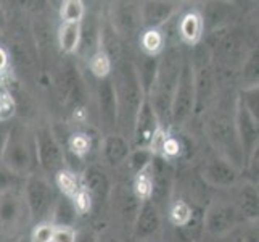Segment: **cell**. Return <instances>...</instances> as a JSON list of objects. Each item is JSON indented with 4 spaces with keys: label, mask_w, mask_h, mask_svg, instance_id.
I'll use <instances>...</instances> for the list:
<instances>
[{
    "label": "cell",
    "mask_w": 259,
    "mask_h": 242,
    "mask_svg": "<svg viewBox=\"0 0 259 242\" xmlns=\"http://www.w3.org/2000/svg\"><path fill=\"white\" fill-rule=\"evenodd\" d=\"M57 87L65 105L73 107L76 110L82 109V105L85 102V86L77 68L73 63L63 65L58 75Z\"/></svg>",
    "instance_id": "13"
},
{
    "label": "cell",
    "mask_w": 259,
    "mask_h": 242,
    "mask_svg": "<svg viewBox=\"0 0 259 242\" xmlns=\"http://www.w3.org/2000/svg\"><path fill=\"white\" fill-rule=\"evenodd\" d=\"M184 63V57L179 49H164V52L158 58V68L150 91L147 94V100L151 109L155 110L161 126L164 121H169V109L177 86L179 73Z\"/></svg>",
    "instance_id": "2"
},
{
    "label": "cell",
    "mask_w": 259,
    "mask_h": 242,
    "mask_svg": "<svg viewBox=\"0 0 259 242\" xmlns=\"http://www.w3.org/2000/svg\"><path fill=\"white\" fill-rule=\"evenodd\" d=\"M77 231L74 226H55L52 242H74Z\"/></svg>",
    "instance_id": "36"
},
{
    "label": "cell",
    "mask_w": 259,
    "mask_h": 242,
    "mask_svg": "<svg viewBox=\"0 0 259 242\" xmlns=\"http://www.w3.org/2000/svg\"><path fill=\"white\" fill-rule=\"evenodd\" d=\"M111 24H113V31H116L118 34L131 36L134 32H137V29L142 26L139 5L131 2L113 4Z\"/></svg>",
    "instance_id": "16"
},
{
    "label": "cell",
    "mask_w": 259,
    "mask_h": 242,
    "mask_svg": "<svg viewBox=\"0 0 259 242\" xmlns=\"http://www.w3.org/2000/svg\"><path fill=\"white\" fill-rule=\"evenodd\" d=\"M21 192L24 197L26 207H28L31 221L42 223L49 221L53 205L57 202V194L52 183L40 173H32L24 178Z\"/></svg>",
    "instance_id": "5"
},
{
    "label": "cell",
    "mask_w": 259,
    "mask_h": 242,
    "mask_svg": "<svg viewBox=\"0 0 259 242\" xmlns=\"http://www.w3.org/2000/svg\"><path fill=\"white\" fill-rule=\"evenodd\" d=\"M85 16V5L81 0H65L60 7V18L63 23H81Z\"/></svg>",
    "instance_id": "29"
},
{
    "label": "cell",
    "mask_w": 259,
    "mask_h": 242,
    "mask_svg": "<svg viewBox=\"0 0 259 242\" xmlns=\"http://www.w3.org/2000/svg\"><path fill=\"white\" fill-rule=\"evenodd\" d=\"M97 107H98V121L105 136L118 132V103L111 78L98 79L97 84Z\"/></svg>",
    "instance_id": "11"
},
{
    "label": "cell",
    "mask_w": 259,
    "mask_h": 242,
    "mask_svg": "<svg viewBox=\"0 0 259 242\" xmlns=\"http://www.w3.org/2000/svg\"><path fill=\"white\" fill-rule=\"evenodd\" d=\"M16 113V102L10 89L0 86V123H10Z\"/></svg>",
    "instance_id": "30"
},
{
    "label": "cell",
    "mask_w": 259,
    "mask_h": 242,
    "mask_svg": "<svg viewBox=\"0 0 259 242\" xmlns=\"http://www.w3.org/2000/svg\"><path fill=\"white\" fill-rule=\"evenodd\" d=\"M55 183H57V187L60 189L61 195L68 197V199H73V197L79 192L81 189V183L77 181V176L71 171V169H61L60 173L55 175Z\"/></svg>",
    "instance_id": "25"
},
{
    "label": "cell",
    "mask_w": 259,
    "mask_h": 242,
    "mask_svg": "<svg viewBox=\"0 0 259 242\" xmlns=\"http://www.w3.org/2000/svg\"><path fill=\"white\" fill-rule=\"evenodd\" d=\"M8 66V53L4 47H0V75L4 73Z\"/></svg>",
    "instance_id": "40"
},
{
    "label": "cell",
    "mask_w": 259,
    "mask_h": 242,
    "mask_svg": "<svg viewBox=\"0 0 259 242\" xmlns=\"http://www.w3.org/2000/svg\"><path fill=\"white\" fill-rule=\"evenodd\" d=\"M76 218H77V212L71 199H68L65 195L58 197L52 209L49 221L53 226H73Z\"/></svg>",
    "instance_id": "22"
},
{
    "label": "cell",
    "mask_w": 259,
    "mask_h": 242,
    "mask_svg": "<svg viewBox=\"0 0 259 242\" xmlns=\"http://www.w3.org/2000/svg\"><path fill=\"white\" fill-rule=\"evenodd\" d=\"M206 134L212 147L218 150V157L226 158L242 171L245 168V157L235 131L234 113L232 116L222 112L214 113L206 123Z\"/></svg>",
    "instance_id": "4"
},
{
    "label": "cell",
    "mask_w": 259,
    "mask_h": 242,
    "mask_svg": "<svg viewBox=\"0 0 259 242\" xmlns=\"http://www.w3.org/2000/svg\"><path fill=\"white\" fill-rule=\"evenodd\" d=\"M257 75H259V52L257 49H254L245 58L242 65V81H245L243 89L257 86Z\"/></svg>",
    "instance_id": "28"
},
{
    "label": "cell",
    "mask_w": 259,
    "mask_h": 242,
    "mask_svg": "<svg viewBox=\"0 0 259 242\" xmlns=\"http://www.w3.org/2000/svg\"><path fill=\"white\" fill-rule=\"evenodd\" d=\"M10 123H0V160H2V154H4V149L7 144L8 131H10Z\"/></svg>",
    "instance_id": "37"
},
{
    "label": "cell",
    "mask_w": 259,
    "mask_h": 242,
    "mask_svg": "<svg viewBox=\"0 0 259 242\" xmlns=\"http://www.w3.org/2000/svg\"><path fill=\"white\" fill-rule=\"evenodd\" d=\"M74 242H97V234L94 231H79Z\"/></svg>",
    "instance_id": "38"
},
{
    "label": "cell",
    "mask_w": 259,
    "mask_h": 242,
    "mask_svg": "<svg viewBox=\"0 0 259 242\" xmlns=\"http://www.w3.org/2000/svg\"><path fill=\"white\" fill-rule=\"evenodd\" d=\"M235 207L243 220H256L259 212V197L257 189L253 184H245L237 197Z\"/></svg>",
    "instance_id": "21"
},
{
    "label": "cell",
    "mask_w": 259,
    "mask_h": 242,
    "mask_svg": "<svg viewBox=\"0 0 259 242\" xmlns=\"http://www.w3.org/2000/svg\"><path fill=\"white\" fill-rule=\"evenodd\" d=\"M203 31H204L203 16L198 12L185 13L181 18V21H179V36L189 46H195V44H198L201 41Z\"/></svg>",
    "instance_id": "20"
},
{
    "label": "cell",
    "mask_w": 259,
    "mask_h": 242,
    "mask_svg": "<svg viewBox=\"0 0 259 242\" xmlns=\"http://www.w3.org/2000/svg\"><path fill=\"white\" fill-rule=\"evenodd\" d=\"M53 226L50 221H42L37 223L29 236L31 242H52V236H53Z\"/></svg>",
    "instance_id": "35"
},
{
    "label": "cell",
    "mask_w": 259,
    "mask_h": 242,
    "mask_svg": "<svg viewBox=\"0 0 259 242\" xmlns=\"http://www.w3.org/2000/svg\"><path fill=\"white\" fill-rule=\"evenodd\" d=\"M68 149L71 150V154H74L77 158H82L89 154L91 150V139L85 134H73L68 142Z\"/></svg>",
    "instance_id": "33"
},
{
    "label": "cell",
    "mask_w": 259,
    "mask_h": 242,
    "mask_svg": "<svg viewBox=\"0 0 259 242\" xmlns=\"http://www.w3.org/2000/svg\"><path fill=\"white\" fill-rule=\"evenodd\" d=\"M237 100L242 103L245 109L251 113L254 118L259 120V91H257V86L254 87H245L242 89V92L237 97Z\"/></svg>",
    "instance_id": "31"
},
{
    "label": "cell",
    "mask_w": 259,
    "mask_h": 242,
    "mask_svg": "<svg viewBox=\"0 0 259 242\" xmlns=\"http://www.w3.org/2000/svg\"><path fill=\"white\" fill-rule=\"evenodd\" d=\"M153 157H155L153 152H151L150 149H132L127 161H129L131 168L137 175V173H140L142 169H145L151 163Z\"/></svg>",
    "instance_id": "32"
},
{
    "label": "cell",
    "mask_w": 259,
    "mask_h": 242,
    "mask_svg": "<svg viewBox=\"0 0 259 242\" xmlns=\"http://www.w3.org/2000/svg\"><path fill=\"white\" fill-rule=\"evenodd\" d=\"M140 47L148 57H159L166 49V36L161 29H145L140 34Z\"/></svg>",
    "instance_id": "24"
},
{
    "label": "cell",
    "mask_w": 259,
    "mask_h": 242,
    "mask_svg": "<svg viewBox=\"0 0 259 242\" xmlns=\"http://www.w3.org/2000/svg\"><path fill=\"white\" fill-rule=\"evenodd\" d=\"M82 189L89 194L92 202H105L111 194V181L100 166L91 165L82 173Z\"/></svg>",
    "instance_id": "18"
},
{
    "label": "cell",
    "mask_w": 259,
    "mask_h": 242,
    "mask_svg": "<svg viewBox=\"0 0 259 242\" xmlns=\"http://www.w3.org/2000/svg\"><path fill=\"white\" fill-rule=\"evenodd\" d=\"M0 163L23 179L37 171L39 165L37 154H35L34 129L20 121L10 123V131H8Z\"/></svg>",
    "instance_id": "3"
},
{
    "label": "cell",
    "mask_w": 259,
    "mask_h": 242,
    "mask_svg": "<svg viewBox=\"0 0 259 242\" xmlns=\"http://www.w3.org/2000/svg\"><path fill=\"white\" fill-rule=\"evenodd\" d=\"M161 129L164 128L159 123L155 110L151 109L150 102L145 98L144 103L140 105L136 121H134L132 126V132H131L132 149H150L153 141L156 139L158 132Z\"/></svg>",
    "instance_id": "10"
},
{
    "label": "cell",
    "mask_w": 259,
    "mask_h": 242,
    "mask_svg": "<svg viewBox=\"0 0 259 242\" xmlns=\"http://www.w3.org/2000/svg\"><path fill=\"white\" fill-rule=\"evenodd\" d=\"M58 46L66 55H73L77 52L79 39H81V23H63L58 29Z\"/></svg>",
    "instance_id": "23"
},
{
    "label": "cell",
    "mask_w": 259,
    "mask_h": 242,
    "mask_svg": "<svg viewBox=\"0 0 259 242\" xmlns=\"http://www.w3.org/2000/svg\"><path fill=\"white\" fill-rule=\"evenodd\" d=\"M195 70L192 61L184 58L176 91L171 100V109H169V123L181 126L185 121H189L195 115Z\"/></svg>",
    "instance_id": "6"
},
{
    "label": "cell",
    "mask_w": 259,
    "mask_h": 242,
    "mask_svg": "<svg viewBox=\"0 0 259 242\" xmlns=\"http://www.w3.org/2000/svg\"><path fill=\"white\" fill-rule=\"evenodd\" d=\"M21 187L0 194V234L5 237L23 229L31 221Z\"/></svg>",
    "instance_id": "8"
},
{
    "label": "cell",
    "mask_w": 259,
    "mask_h": 242,
    "mask_svg": "<svg viewBox=\"0 0 259 242\" xmlns=\"http://www.w3.org/2000/svg\"><path fill=\"white\" fill-rule=\"evenodd\" d=\"M97 242H124V240L113 234L111 231H103L100 234H97Z\"/></svg>",
    "instance_id": "39"
},
{
    "label": "cell",
    "mask_w": 259,
    "mask_h": 242,
    "mask_svg": "<svg viewBox=\"0 0 259 242\" xmlns=\"http://www.w3.org/2000/svg\"><path fill=\"white\" fill-rule=\"evenodd\" d=\"M132 146L126 136L119 132H113L105 136L102 141V157L103 161L110 166H119L127 161Z\"/></svg>",
    "instance_id": "19"
},
{
    "label": "cell",
    "mask_w": 259,
    "mask_h": 242,
    "mask_svg": "<svg viewBox=\"0 0 259 242\" xmlns=\"http://www.w3.org/2000/svg\"><path fill=\"white\" fill-rule=\"evenodd\" d=\"M37 165L44 175L55 176L66 166V154L61 142L50 128L40 126L34 131Z\"/></svg>",
    "instance_id": "7"
},
{
    "label": "cell",
    "mask_w": 259,
    "mask_h": 242,
    "mask_svg": "<svg viewBox=\"0 0 259 242\" xmlns=\"http://www.w3.org/2000/svg\"><path fill=\"white\" fill-rule=\"evenodd\" d=\"M5 239H7V237H5L4 234H0V242H7ZM10 242H12V240H10Z\"/></svg>",
    "instance_id": "43"
},
{
    "label": "cell",
    "mask_w": 259,
    "mask_h": 242,
    "mask_svg": "<svg viewBox=\"0 0 259 242\" xmlns=\"http://www.w3.org/2000/svg\"><path fill=\"white\" fill-rule=\"evenodd\" d=\"M132 226H134V236H136L137 240H144L155 236L159 231V228H161L159 207H156L151 200H142Z\"/></svg>",
    "instance_id": "15"
},
{
    "label": "cell",
    "mask_w": 259,
    "mask_h": 242,
    "mask_svg": "<svg viewBox=\"0 0 259 242\" xmlns=\"http://www.w3.org/2000/svg\"><path fill=\"white\" fill-rule=\"evenodd\" d=\"M5 26H7V15L4 12V8L0 7V31H2Z\"/></svg>",
    "instance_id": "41"
},
{
    "label": "cell",
    "mask_w": 259,
    "mask_h": 242,
    "mask_svg": "<svg viewBox=\"0 0 259 242\" xmlns=\"http://www.w3.org/2000/svg\"><path fill=\"white\" fill-rule=\"evenodd\" d=\"M12 242H31V240H29V237H18V239H15Z\"/></svg>",
    "instance_id": "42"
},
{
    "label": "cell",
    "mask_w": 259,
    "mask_h": 242,
    "mask_svg": "<svg viewBox=\"0 0 259 242\" xmlns=\"http://www.w3.org/2000/svg\"><path fill=\"white\" fill-rule=\"evenodd\" d=\"M177 4L174 2H144L139 5L142 26L147 29H159L164 26L177 12Z\"/></svg>",
    "instance_id": "17"
},
{
    "label": "cell",
    "mask_w": 259,
    "mask_h": 242,
    "mask_svg": "<svg viewBox=\"0 0 259 242\" xmlns=\"http://www.w3.org/2000/svg\"><path fill=\"white\" fill-rule=\"evenodd\" d=\"M242 215L238 213L235 203L216 200L212 202L206 212L203 213V231L211 236H224L238 226L242 221Z\"/></svg>",
    "instance_id": "9"
},
{
    "label": "cell",
    "mask_w": 259,
    "mask_h": 242,
    "mask_svg": "<svg viewBox=\"0 0 259 242\" xmlns=\"http://www.w3.org/2000/svg\"><path fill=\"white\" fill-rule=\"evenodd\" d=\"M23 181H24L23 178L16 176L15 173H12L10 169L0 163V194L10 189H18V187L23 186Z\"/></svg>",
    "instance_id": "34"
},
{
    "label": "cell",
    "mask_w": 259,
    "mask_h": 242,
    "mask_svg": "<svg viewBox=\"0 0 259 242\" xmlns=\"http://www.w3.org/2000/svg\"><path fill=\"white\" fill-rule=\"evenodd\" d=\"M195 215V210L187 200H176L169 209V220L174 226L184 228Z\"/></svg>",
    "instance_id": "26"
},
{
    "label": "cell",
    "mask_w": 259,
    "mask_h": 242,
    "mask_svg": "<svg viewBox=\"0 0 259 242\" xmlns=\"http://www.w3.org/2000/svg\"><path fill=\"white\" fill-rule=\"evenodd\" d=\"M111 83L118 103V129L122 136H131L134 121L140 105L147 98L144 87L140 84L137 70L129 60H116L111 68Z\"/></svg>",
    "instance_id": "1"
},
{
    "label": "cell",
    "mask_w": 259,
    "mask_h": 242,
    "mask_svg": "<svg viewBox=\"0 0 259 242\" xmlns=\"http://www.w3.org/2000/svg\"><path fill=\"white\" fill-rule=\"evenodd\" d=\"M234 123H235V131H237L238 142H240V147H242L245 165H246L248 158L257 150L259 120L254 118V116L237 100L235 110H234Z\"/></svg>",
    "instance_id": "12"
},
{
    "label": "cell",
    "mask_w": 259,
    "mask_h": 242,
    "mask_svg": "<svg viewBox=\"0 0 259 242\" xmlns=\"http://www.w3.org/2000/svg\"><path fill=\"white\" fill-rule=\"evenodd\" d=\"M240 169L234 166L222 157H214L206 161V165L201 169V178L204 179V183L218 187V189H227L238 183L240 178Z\"/></svg>",
    "instance_id": "14"
},
{
    "label": "cell",
    "mask_w": 259,
    "mask_h": 242,
    "mask_svg": "<svg viewBox=\"0 0 259 242\" xmlns=\"http://www.w3.org/2000/svg\"><path fill=\"white\" fill-rule=\"evenodd\" d=\"M87 63H89V70H91V73L97 79L108 78L110 73H111V68H113V60L106 55L103 50L95 52L94 55L87 60Z\"/></svg>",
    "instance_id": "27"
}]
</instances>
